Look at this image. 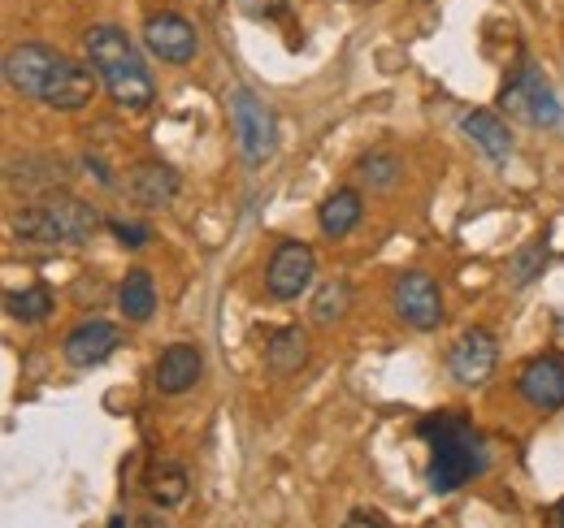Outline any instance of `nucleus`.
I'll list each match as a JSON object with an SVG mask.
<instances>
[{
  "label": "nucleus",
  "mask_w": 564,
  "mask_h": 528,
  "mask_svg": "<svg viewBox=\"0 0 564 528\" xmlns=\"http://www.w3.org/2000/svg\"><path fill=\"white\" fill-rule=\"evenodd\" d=\"M83 48H87V62L96 66L100 82H105V91H109V100H113L118 109H127V113L152 109V100H156V82H152V74H148V66H143L140 48L131 44V35H127L122 26H109V22L91 26L87 40H83Z\"/></svg>",
  "instance_id": "nucleus-2"
},
{
  "label": "nucleus",
  "mask_w": 564,
  "mask_h": 528,
  "mask_svg": "<svg viewBox=\"0 0 564 528\" xmlns=\"http://www.w3.org/2000/svg\"><path fill=\"white\" fill-rule=\"evenodd\" d=\"M417 433L430 442V490L434 494H456L460 485H469L474 476L487 472V447L478 438V429L465 416H425L417 420Z\"/></svg>",
  "instance_id": "nucleus-3"
},
{
  "label": "nucleus",
  "mask_w": 564,
  "mask_h": 528,
  "mask_svg": "<svg viewBox=\"0 0 564 528\" xmlns=\"http://www.w3.org/2000/svg\"><path fill=\"white\" fill-rule=\"evenodd\" d=\"M143 490H148V498H152L161 512H174V507L187 503L192 476H187V468L178 460H156L148 468V476H143Z\"/></svg>",
  "instance_id": "nucleus-15"
},
{
  "label": "nucleus",
  "mask_w": 564,
  "mask_h": 528,
  "mask_svg": "<svg viewBox=\"0 0 564 528\" xmlns=\"http://www.w3.org/2000/svg\"><path fill=\"white\" fill-rule=\"evenodd\" d=\"M13 234L26 243H48V248H83L96 230H100V212L96 204L78 196H44L40 204H26L9 217Z\"/></svg>",
  "instance_id": "nucleus-4"
},
{
  "label": "nucleus",
  "mask_w": 564,
  "mask_h": 528,
  "mask_svg": "<svg viewBox=\"0 0 564 528\" xmlns=\"http://www.w3.org/2000/svg\"><path fill=\"white\" fill-rule=\"evenodd\" d=\"M556 525L564 528V498H561V503H556Z\"/></svg>",
  "instance_id": "nucleus-29"
},
{
  "label": "nucleus",
  "mask_w": 564,
  "mask_h": 528,
  "mask_svg": "<svg viewBox=\"0 0 564 528\" xmlns=\"http://www.w3.org/2000/svg\"><path fill=\"white\" fill-rule=\"evenodd\" d=\"M143 44L152 57H161L165 66H187L200 48L196 40V26L183 18V13H152L148 26H143Z\"/></svg>",
  "instance_id": "nucleus-10"
},
{
  "label": "nucleus",
  "mask_w": 564,
  "mask_h": 528,
  "mask_svg": "<svg viewBox=\"0 0 564 528\" xmlns=\"http://www.w3.org/2000/svg\"><path fill=\"white\" fill-rule=\"evenodd\" d=\"M495 360H499V342L491 330H465L452 351H447V373L456 386H487L495 373Z\"/></svg>",
  "instance_id": "nucleus-9"
},
{
  "label": "nucleus",
  "mask_w": 564,
  "mask_h": 528,
  "mask_svg": "<svg viewBox=\"0 0 564 528\" xmlns=\"http://www.w3.org/2000/svg\"><path fill=\"white\" fill-rule=\"evenodd\" d=\"M360 212H365V199L356 196L352 187H344V191H330V196L322 199L317 226H322L326 239H344V234H352L356 226H360Z\"/></svg>",
  "instance_id": "nucleus-17"
},
{
  "label": "nucleus",
  "mask_w": 564,
  "mask_h": 528,
  "mask_svg": "<svg viewBox=\"0 0 564 528\" xmlns=\"http://www.w3.org/2000/svg\"><path fill=\"white\" fill-rule=\"evenodd\" d=\"M4 174H9L13 187H22V191H40V187L62 183L70 169H66L62 161H53V156H13Z\"/></svg>",
  "instance_id": "nucleus-20"
},
{
  "label": "nucleus",
  "mask_w": 564,
  "mask_h": 528,
  "mask_svg": "<svg viewBox=\"0 0 564 528\" xmlns=\"http://www.w3.org/2000/svg\"><path fill=\"white\" fill-rule=\"evenodd\" d=\"M348 525H373V528H387V516H378V512H365V507H356L352 516H348Z\"/></svg>",
  "instance_id": "nucleus-27"
},
{
  "label": "nucleus",
  "mask_w": 564,
  "mask_h": 528,
  "mask_svg": "<svg viewBox=\"0 0 564 528\" xmlns=\"http://www.w3.org/2000/svg\"><path fill=\"white\" fill-rule=\"evenodd\" d=\"M109 230H113L118 243L131 248V252H140V248L152 243V226H143V221H109Z\"/></svg>",
  "instance_id": "nucleus-25"
},
{
  "label": "nucleus",
  "mask_w": 564,
  "mask_h": 528,
  "mask_svg": "<svg viewBox=\"0 0 564 528\" xmlns=\"http://www.w3.org/2000/svg\"><path fill=\"white\" fill-rule=\"evenodd\" d=\"M400 174H404V161H400L395 152H369V156H360V165H356V178H360L369 191L395 187Z\"/></svg>",
  "instance_id": "nucleus-23"
},
{
  "label": "nucleus",
  "mask_w": 564,
  "mask_h": 528,
  "mask_svg": "<svg viewBox=\"0 0 564 528\" xmlns=\"http://www.w3.org/2000/svg\"><path fill=\"white\" fill-rule=\"evenodd\" d=\"M243 13H252V18H279V13H286V0H243Z\"/></svg>",
  "instance_id": "nucleus-26"
},
{
  "label": "nucleus",
  "mask_w": 564,
  "mask_h": 528,
  "mask_svg": "<svg viewBox=\"0 0 564 528\" xmlns=\"http://www.w3.org/2000/svg\"><path fill=\"white\" fill-rule=\"evenodd\" d=\"M118 308H122V317L127 321H152V312H156V286H152V273L148 268H131L127 277H122V286H118Z\"/></svg>",
  "instance_id": "nucleus-19"
},
{
  "label": "nucleus",
  "mask_w": 564,
  "mask_h": 528,
  "mask_svg": "<svg viewBox=\"0 0 564 528\" xmlns=\"http://www.w3.org/2000/svg\"><path fill=\"white\" fill-rule=\"evenodd\" d=\"M178 174L170 169V165H161V161H143L131 169V196L140 199L143 208H165L170 199L178 196Z\"/></svg>",
  "instance_id": "nucleus-16"
},
{
  "label": "nucleus",
  "mask_w": 564,
  "mask_h": 528,
  "mask_svg": "<svg viewBox=\"0 0 564 528\" xmlns=\"http://www.w3.org/2000/svg\"><path fill=\"white\" fill-rule=\"evenodd\" d=\"M265 364L279 373V377H291L308 364V333L300 326H282L274 330V338L265 342Z\"/></svg>",
  "instance_id": "nucleus-18"
},
{
  "label": "nucleus",
  "mask_w": 564,
  "mask_h": 528,
  "mask_svg": "<svg viewBox=\"0 0 564 528\" xmlns=\"http://www.w3.org/2000/svg\"><path fill=\"white\" fill-rule=\"evenodd\" d=\"M4 312L22 326H40L53 317V290L48 286H26V290H9L4 295Z\"/></svg>",
  "instance_id": "nucleus-21"
},
{
  "label": "nucleus",
  "mask_w": 564,
  "mask_h": 528,
  "mask_svg": "<svg viewBox=\"0 0 564 528\" xmlns=\"http://www.w3.org/2000/svg\"><path fill=\"white\" fill-rule=\"evenodd\" d=\"M552 261V252H547V239H534V243H525L512 261H508V286L512 290H525L530 282H539L543 277V268Z\"/></svg>",
  "instance_id": "nucleus-22"
},
{
  "label": "nucleus",
  "mask_w": 564,
  "mask_h": 528,
  "mask_svg": "<svg viewBox=\"0 0 564 528\" xmlns=\"http://www.w3.org/2000/svg\"><path fill=\"white\" fill-rule=\"evenodd\" d=\"M391 304H395L400 321L413 326V330L430 333L443 326V295H438L434 277H425V273H417V268L395 277V286H391Z\"/></svg>",
  "instance_id": "nucleus-7"
},
{
  "label": "nucleus",
  "mask_w": 564,
  "mask_h": 528,
  "mask_svg": "<svg viewBox=\"0 0 564 528\" xmlns=\"http://www.w3.org/2000/svg\"><path fill=\"white\" fill-rule=\"evenodd\" d=\"M118 346H122V330H118L113 321L91 317V321H78V326L66 333L62 355H66L70 369H100Z\"/></svg>",
  "instance_id": "nucleus-11"
},
{
  "label": "nucleus",
  "mask_w": 564,
  "mask_h": 528,
  "mask_svg": "<svg viewBox=\"0 0 564 528\" xmlns=\"http://www.w3.org/2000/svg\"><path fill=\"white\" fill-rule=\"evenodd\" d=\"M460 131L465 139L491 161V165H503L508 156H512V147H517V139L508 131V122L491 113V109H474V113H465V122H460Z\"/></svg>",
  "instance_id": "nucleus-14"
},
{
  "label": "nucleus",
  "mask_w": 564,
  "mask_h": 528,
  "mask_svg": "<svg viewBox=\"0 0 564 528\" xmlns=\"http://www.w3.org/2000/svg\"><path fill=\"white\" fill-rule=\"evenodd\" d=\"M226 109H230V127H235V143L239 156L248 161V169H261L274 147H279V131H274V113L265 109V100L248 87H230L226 91Z\"/></svg>",
  "instance_id": "nucleus-6"
},
{
  "label": "nucleus",
  "mask_w": 564,
  "mask_h": 528,
  "mask_svg": "<svg viewBox=\"0 0 564 528\" xmlns=\"http://www.w3.org/2000/svg\"><path fill=\"white\" fill-rule=\"evenodd\" d=\"M127 525H135L131 516H109V528H127Z\"/></svg>",
  "instance_id": "nucleus-28"
},
{
  "label": "nucleus",
  "mask_w": 564,
  "mask_h": 528,
  "mask_svg": "<svg viewBox=\"0 0 564 528\" xmlns=\"http://www.w3.org/2000/svg\"><path fill=\"white\" fill-rule=\"evenodd\" d=\"M348 304H352V286H348L344 277H335V282H326V286L317 290V299H313L308 317H313L317 326H335V321H344V317H348Z\"/></svg>",
  "instance_id": "nucleus-24"
},
{
  "label": "nucleus",
  "mask_w": 564,
  "mask_h": 528,
  "mask_svg": "<svg viewBox=\"0 0 564 528\" xmlns=\"http://www.w3.org/2000/svg\"><path fill=\"white\" fill-rule=\"evenodd\" d=\"M313 273H317V256H313V248L308 243H295V239H286L274 248V256L265 264V290H270V299H300L304 290H308V282H313Z\"/></svg>",
  "instance_id": "nucleus-8"
},
{
  "label": "nucleus",
  "mask_w": 564,
  "mask_h": 528,
  "mask_svg": "<svg viewBox=\"0 0 564 528\" xmlns=\"http://www.w3.org/2000/svg\"><path fill=\"white\" fill-rule=\"evenodd\" d=\"M96 78H100L96 66L74 62V57L48 48V44H18L4 57V82L18 96L40 100L44 109H57V113L87 109L91 96H96Z\"/></svg>",
  "instance_id": "nucleus-1"
},
{
  "label": "nucleus",
  "mask_w": 564,
  "mask_h": 528,
  "mask_svg": "<svg viewBox=\"0 0 564 528\" xmlns=\"http://www.w3.org/2000/svg\"><path fill=\"white\" fill-rule=\"evenodd\" d=\"M205 373V355L192 346V342H174L156 355V369H152V382L161 395H187Z\"/></svg>",
  "instance_id": "nucleus-13"
},
{
  "label": "nucleus",
  "mask_w": 564,
  "mask_h": 528,
  "mask_svg": "<svg viewBox=\"0 0 564 528\" xmlns=\"http://www.w3.org/2000/svg\"><path fill=\"white\" fill-rule=\"evenodd\" d=\"M499 105H503V113H508L512 122H525V127H539V131L561 127V118H564V109H561V100H556V91H552V82H547V74L534 66V62H521V66L508 74Z\"/></svg>",
  "instance_id": "nucleus-5"
},
{
  "label": "nucleus",
  "mask_w": 564,
  "mask_h": 528,
  "mask_svg": "<svg viewBox=\"0 0 564 528\" xmlns=\"http://www.w3.org/2000/svg\"><path fill=\"white\" fill-rule=\"evenodd\" d=\"M517 391L521 398L534 407V411H561L564 407V360L561 355H539L521 369L517 377Z\"/></svg>",
  "instance_id": "nucleus-12"
}]
</instances>
